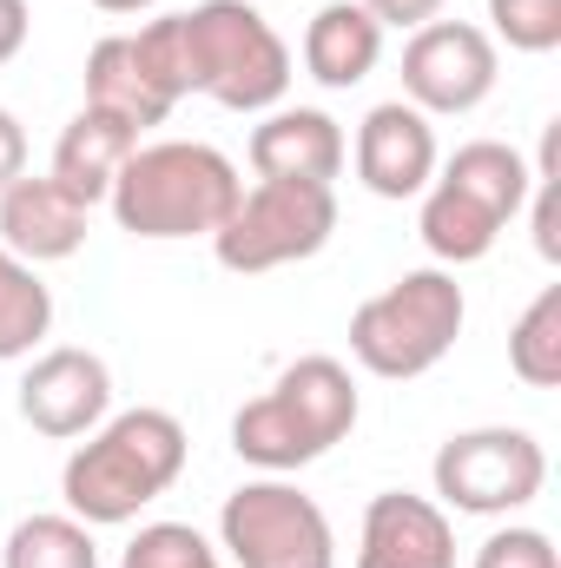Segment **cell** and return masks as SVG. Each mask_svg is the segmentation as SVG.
<instances>
[{
	"mask_svg": "<svg viewBox=\"0 0 561 568\" xmlns=\"http://www.w3.org/2000/svg\"><path fill=\"white\" fill-rule=\"evenodd\" d=\"M496 47L509 53H555L561 47V0H489V27Z\"/></svg>",
	"mask_w": 561,
	"mask_h": 568,
	"instance_id": "cell-23",
	"label": "cell"
},
{
	"mask_svg": "<svg viewBox=\"0 0 561 568\" xmlns=\"http://www.w3.org/2000/svg\"><path fill=\"white\" fill-rule=\"evenodd\" d=\"M218 556H232V568H337V529L317 496L284 476H258L225 496Z\"/></svg>",
	"mask_w": 561,
	"mask_h": 568,
	"instance_id": "cell-7",
	"label": "cell"
},
{
	"mask_svg": "<svg viewBox=\"0 0 561 568\" xmlns=\"http://www.w3.org/2000/svg\"><path fill=\"white\" fill-rule=\"evenodd\" d=\"M357 384L337 357H297L284 364L278 384L265 397H252L232 417V449L238 463L265 469V476H290L317 456H330L350 429H357Z\"/></svg>",
	"mask_w": 561,
	"mask_h": 568,
	"instance_id": "cell-3",
	"label": "cell"
},
{
	"mask_svg": "<svg viewBox=\"0 0 561 568\" xmlns=\"http://www.w3.org/2000/svg\"><path fill=\"white\" fill-rule=\"evenodd\" d=\"M53 331V291L27 258H13L0 245V364H20L40 351V337Z\"/></svg>",
	"mask_w": 561,
	"mask_h": 568,
	"instance_id": "cell-20",
	"label": "cell"
},
{
	"mask_svg": "<svg viewBox=\"0 0 561 568\" xmlns=\"http://www.w3.org/2000/svg\"><path fill=\"white\" fill-rule=\"evenodd\" d=\"M350 159H357L364 192H377V199H422L429 179H436V165H442L436 159V126H429V113H417L410 100L370 106L364 126H357Z\"/></svg>",
	"mask_w": 561,
	"mask_h": 568,
	"instance_id": "cell-11",
	"label": "cell"
},
{
	"mask_svg": "<svg viewBox=\"0 0 561 568\" xmlns=\"http://www.w3.org/2000/svg\"><path fill=\"white\" fill-rule=\"evenodd\" d=\"M238 192H245V179L218 145L159 140V145H133V159L120 165L106 205H113L120 232L172 245V239H212L232 219Z\"/></svg>",
	"mask_w": 561,
	"mask_h": 568,
	"instance_id": "cell-2",
	"label": "cell"
},
{
	"mask_svg": "<svg viewBox=\"0 0 561 568\" xmlns=\"http://www.w3.org/2000/svg\"><path fill=\"white\" fill-rule=\"evenodd\" d=\"M357 7H364L384 33H390V27H397V33H417V27H429V20H442L449 0H357Z\"/></svg>",
	"mask_w": 561,
	"mask_h": 568,
	"instance_id": "cell-26",
	"label": "cell"
},
{
	"mask_svg": "<svg viewBox=\"0 0 561 568\" xmlns=\"http://www.w3.org/2000/svg\"><path fill=\"white\" fill-rule=\"evenodd\" d=\"M417 232H422V245H429V258H436V265H476V258H489V252H496L502 219H489V212H482L476 199H462L456 185L429 179Z\"/></svg>",
	"mask_w": 561,
	"mask_h": 568,
	"instance_id": "cell-19",
	"label": "cell"
},
{
	"mask_svg": "<svg viewBox=\"0 0 561 568\" xmlns=\"http://www.w3.org/2000/svg\"><path fill=\"white\" fill-rule=\"evenodd\" d=\"M192 93L218 100L225 113H272L290 93V47L252 0H198L178 13Z\"/></svg>",
	"mask_w": 561,
	"mask_h": 568,
	"instance_id": "cell-5",
	"label": "cell"
},
{
	"mask_svg": "<svg viewBox=\"0 0 561 568\" xmlns=\"http://www.w3.org/2000/svg\"><path fill=\"white\" fill-rule=\"evenodd\" d=\"M252 172L258 179H304V185H330L350 159L344 145V126L317 106H272L258 126H252V145H245Z\"/></svg>",
	"mask_w": 561,
	"mask_h": 568,
	"instance_id": "cell-14",
	"label": "cell"
},
{
	"mask_svg": "<svg viewBox=\"0 0 561 568\" xmlns=\"http://www.w3.org/2000/svg\"><path fill=\"white\" fill-rule=\"evenodd\" d=\"M442 509L456 516H516L542 496L549 483V449L516 424H489V429H462L436 449L429 463Z\"/></svg>",
	"mask_w": 561,
	"mask_h": 568,
	"instance_id": "cell-8",
	"label": "cell"
},
{
	"mask_svg": "<svg viewBox=\"0 0 561 568\" xmlns=\"http://www.w3.org/2000/svg\"><path fill=\"white\" fill-rule=\"evenodd\" d=\"M462 284L442 265H422V272H404L397 284H384L377 297H364L350 311V357L384 377V384H410V377H429L456 337H462Z\"/></svg>",
	"mask_w": 561,
	"mask_h": 568,
	"instance_id": "cell-4",
	"label": "cell"
},
{
	"mask_svg": "<svg viewBox=\"0 0 561 568\" xmlns=\"http://www.w3.org/2000/svg\"><path fill=\"white\" fill-rule=\"evenodd\" d=\"M20 417H27V429H40L53 443L93 436L113 417V371H106V357L80 351V344L40 351L27 364V377H20Z\"/></svg>",
	"mask_w": 561,
	"mask_h": 568,
	"instance_id": "cell-10",
	"label": "cell"
},
{
	"mask_svg": "<svg viewBox=\"0 0 561 568\" xmlns=\"http://www.w3.org/2000/svg\"><path fill=\"white\" fill-rule=\"evenodd\" d=\"M133 145H140V133H133L126 120H113V113H100V106H80V113L60 126V140H53V179L93 212V205H106V192H113L120 165L133 159Z\"/></svg>",
	"mask_w": 561,
	"mask_h": 568,
	"instance_id": "cell-15",
	"label": "cell"
},
{
	"mask_svg": "<svg viewBox=\"0 0 561 568\" xmlns=\"http://www.w3.org/2000/svg\"><path fill=\"white\" fill-rule=\"evenodd\" d=\"M357 568H456L449 509L429 496H410V489L370 496L364 536H357Z\"/></svg>",
	"mask_w": 561,
	"mask_h": 568,
	"instance_id": "cell-13",
	"label": "cell"
},
{
	"mask_svg": "<svg viewBox=\"0 0 561 568\" xmlns=\"http://www.w3.org/2000/svg\"><path fill=\"white\" fill-rule=\"evenodd\" d=\"M502 80V53L476 20H429L404 40V100L449 120V113H476Z\"/></svg>",
	"mask_w": 561,
	"mask_h": 568,
	"instance_id": "cell-9",
	"label": "cell"
},
{
	"mask_svg": "<svg viewBox=\"0 0 561 568\" xmlns=\"http://www.w3.org/2000/svg\"><path fill=\"white\" fill-rule=\"evenodd\" d=\"M476 568H561V549L549 542V529L509 523V529H496V536L476 549Z\"/></svg>",
	"mask_w": 561,
	"mask_h": 568,
	"instance_id": "cell-25",
	"label": "cell"
},
{
	"mask_svg": "<svg viewBox=\"0 0 561 568\" xmlns=\"http://www.w3.org/2000/svg\"><path fill=\"white\" fill-rule=\"evenodd\" d=\"M509 371L529 390H555L561 384V284H549L509 331Z\"/></svg>",
	"mask_w": 561,
	"mask_h": 568,
	"instance_id": "cell-22",
	"label": "cell"
},
{
	"mask_svg": "<svg viewBox=\"0 0 561 568\" xmlns=\"http://www.w3.org/2000/svg\"><path fill=\"white\" fill-rule=\"evenodd\" d=\"M185 424L172 410H120L93 429L67 469H60V496H67V516H80L86 529H120L133 523L145 503H159L178 476H185Z\"/></svg>",
	"mask_w": 561,
	"mask_h": 568,
	"instance_id": "cell-1",
	"label": "cell"
},
{
	"mask_svg": "<svg viewBox=\"0 0 561 568\" xmlns=\"http://www.w3.org/2000/svg\"><path fill=\"white\" fill-rule=\"evenodd\" d=\"M0 568H100V542L80 516H27L13 523Z\"/></svg>",
	"mask_w": 561,
	"mask_h": 568,
	"instance_id": "cell-21",
	"label": "cell"
},
{
	"mask_svg": "<svg viewBox=\"0 0 561 568\" xmlns=\"http://www.w3.org/2000/svg\"><path fill=\"white\" fill-rule=\"evenodd\" d=\"M86 106H100V113L126 120L133 133L172 120V100H165V87L152 80V67L140 60L133 33H106V40L86 53Z\"/></svg>",
	"mask_w": 561,
	"mask_h": 568,
	"instance_id": "cell-17",
	"label": "cell"
},
{
	"mask_svg": "<svg viewBox=\"0 0 561 568\" xmlns=\"http://www.w3.org/2000/svg\"><path fill=\"white\" fill-rule=\"evenodd\" d=\"M27 33H33V13H27V0H0V67H7V60H20Z\"/></svg>",
	"mask_w": 561,
	"mask_h": 568,
	"instance_id": "cell-28",
	"label": "cell"
},
{
	"mask_svg": "<svg viewBox=\"0 0 561 568\" xmlns=\"http://www.w3.org/2000/svg\"><path fill=\"white\" fill-rule=\"evenodd\" d=\"M120 568H225V556L192 529V523H145L126 542Z\"/></svg>",
	"mask_w": 561,
	"mask_h": 568,
	"instance_id": "cell-24",
	"label": "cell"
},
{
	"mask_svg": "<svg viewBox=\"0 0 561 568\" xmlns=\"http://www.w3.org/2000/svg\"><path fill=\"white\" fill-rule=\"evenodd\" d=\"M436 179L442 185H456L462 199H476L489 219H522V205H529V185H536V172H529V159L516 152V145L502 140H469L456 145L442 165H436Z\"/></svg>",
	"mask_w": 561,
	"mask_h": 568,
	"instance_id": "cell-18",
	"label": "cell"
},
{
	"mask_svg": "<svg viewBox=\"0 0 561 568\" xmlns=\"http://www.w3.org/2000/svg\"><path fill=\"white\" fill-rule=\"evenodd\" d=\"M93 7H100V13H152L159 0H93Z\"/></svg>",
	"mask_w": 561,
	"mask_h": 568,
	"instance_id": "cell-29",
	"label": "cell"
},
{
	"mask_svg": "<svg viewBox=\"0 0 561 568\" xmlns=\"http://www.w3.org/2000/svg\"><path fill=\"white\" fill-rule=\"evenodd\" d=\"M337 232V192L330 185H304V179H258L238 192L232 219L212 232V252L225 272L258 278V272H284L304 265L330 245Z\"/></svg>",
	"mask_w": 561,
	"mask_h": 568,
	"instance_id": "cell-6",
	"label": "cell"
},
{
	"mask_svg": "<svg viewBox=\"0 0 561 568\" xmlns=\"http://www.w3.org/2000/svg\"><path fill=\"white\" fill-rule=\"evenodd\" d=\"M377 60H384V27L357 0H330V7L310 13V27H304V73L317 87L350 93V87H364L377 73Z\"/></svg>",
	"mask_w": 561,
	"mask_h": 568,
	"instance_id": "cell-16",
	"label": "cell"
},
{
	"mask_svg": "<svg viewBox=\"0 0 561 568\" xmlns=\"http://www.w3.org/2000/svg\"><path fill=\"white\" fill-rule=\"evenodd\" d=\"M86 219L93 212L53 172H20L13 185H0V245L13 258H27L33 272L73 258L86 245Z\"/></svg>",
	"mask_w": 561,
	"mask_h": 568,
	"instance_id": "cell-12",
	"label": "cell"
},
{
	"mask_svg": "<svg viewBox=\"0 0 561 568\" xmlns=\"http://www.w3.org/2000/svg\"><path fill=\"white\" fill-rule=\"evenodd\" d=\"M27 172V126L0 106V185H13Z\"/></svg>",
	"mask_w": 561,
	"mask_h": 568,
	"instance_id": "cell-27",
	"label": "cell"
}]
</instances>
